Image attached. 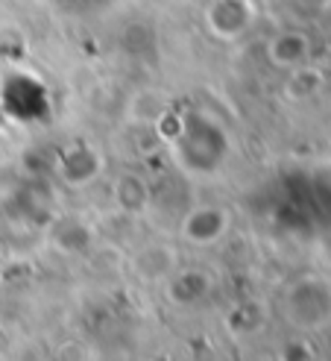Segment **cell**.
<instances>
[{
	"label": "cell",
	"mask_w": 331,
	"mask_h": 361,
	"mask_svg": "<svg viewBox=\"0 0 331 361\" xmlns=\"http://www.w3.org/2000/svg\"><path fill=\"white\" fill-rule=\"evenodd\" d=\"M255 21V0H208L206 24L208 32L223 42L237 39Z\"/></svg>",
	"instance_id": "1"
},
{
	"label": "cell",
	"mask_w": 331,
	"mask_h": 361,
	"mask_svg": "<svg viewBox=\"0 0 331 361\" xmlns=\"http://www.w3.org/2000/svg\"><path fill=\"white\" fill-rule=\"evenodd\" d=\"M270 53L279 65H299L305 59V53H308V39L302 32H293V30L279 32L270 44Z\"/></svg>",
	"instance_id": "2"
}]
</instances>
